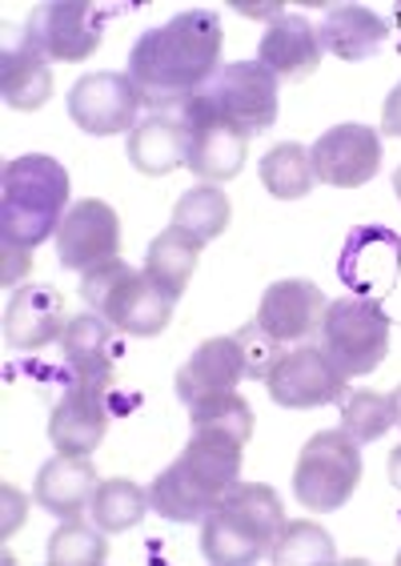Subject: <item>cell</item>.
I'll return each instance as SVG.
<instances>
[{
  "instance_id": "obj_1",
  "label": "cell",
  "mask_w": 401,
  "mask_h": 566,
  "mask_svg": "<svg viewBox=\"0 0 401 566\" xmlns=\"http://www.w3.org/2000/svg\"><path fill=\"white\" fill-rule=\"evenodd\" d=\"M221 17L213 9H184L173 21L137 36L129 53V81L141 105L181 113L209 85L221 61Z\"/></svg>"
},
{
  "instance_id": "obj_2",
  "label": "cell",
  "mask_w": 401,
  "mask_h": 566,
  "mask_svg": "<svg viewBox=\"0 0 401 566\" xmlns=\"http://www.w3.org/2000/svg\"><path fill=\"white\" fill-rule=\"evenodd\" d=\"M68 174L49 153H24L0 169V241L33 250L68 213Z\"/></svg>"
},
{
  "instance_id": "obj_3",
  "label": "cell",
  "mask_w": 401,
  "mask_h": 566,
  "mask_svg": "<svg viewBox=\"0 0 401 566\" xmlns=\"http://www.w3.org/2000/svg\"><path fill=\"white\" fill-rule=\"evenodd\" d=\"M277 85L282 81L261 61H233V65L218 69V73L209 76V85L181 113L184 117L225 120V125H233L245 137H257V133L277 125V113H282Z\"/></svg>"
},
{
  "instance_id": "obj_4",
  "label": "cell",
  "mask_w": 401,
  "mask_h": 566,
  "mask_svg": "<svg viewBox=\"0 0 401 566\" xmlns=\"http://www.w3.org/2000/svg\"><path fill=\"white\" fill-rule=\"evenodd\" d=\"M393 322L378 297H337L321 317V349L346 378H369L390 354Z\"/></svg>"
},
{
  "instance_id": "obj_5",
  "label": "cell",
  "mask_w": 401,
  "mask_h": 566,
  "mask_svg": "<svg viewBox=\"0 0 401 566\" xmlns=\"http://www.w3.org/2000/svg\"><path fill=\"white\" fill-rule=\"evenodd\" d=\"M361 482V447L346 430H321L302 447L293 494L305 511H341Z\"/></svg>"
},
{
  "instance_id": "obj_6",
  "label": "cell",
  "mask_w": 401,
  "mask_h": 566,
  "mask_svg": "<svg viewBox=\"0 0 401 566\" xmlns=\"http://www.w3.org/2000/svg\"><path fill=\"white\" fill-rule=\"evenodd\" d=\"M105 4H85V0H53L36 4L24 21V44L41 53L44 61H88L105 41Z\"/></svg>"
},
{
  "instance_id": "obj_7",
  "label": "cell",
  "mask_w": 401,
  "mask_h": 566,
  "mask_svg": "<svg viewBox=\"0 0 401 566\" xmlns=\"http://www.w3.org/2000/svg\"><path fill=\"white\" fill-rule=\"evenodd\" d=\"M309 165L321 186L337 189H361L373 181V174L381 169V133L346 120L334 125L309 145Z\"/></svg>"
},
{
  "instance_id": "obj_8",
  "label": "cell",
  "mask_w": 401,
  "mask_h": 566,
  "mask_svg": "<svg viewBox=\"0 0 401 566\" xmlns=\"http://www.w3.org/2000/svg\"><path fill=\"white\" fill-rule=\"evenodd\" d=\"M265 390L285 410H317L346 398V374L337 370L321 346L285 349L282 361L265 378Z\"/></svg>"
},
{
  "instance_id": "obj_9",
  "label": "cell",
  "mask_w": 401,
  "mask_h": 566,
  "mask_svg": "<svg viewBox=\"0 0 401 566\" xmlns=\"http://www.w3.org/2000/svg\"><path fill=\"white\" fill-rule=\"evenodd\" d=\"M120 253V218L101 197H85L65 213L56 229V258L73 273H88L105 262H117Z\"/></svg>"
},
{
  "instance_id": "obj_10",
  "label": "cell",
  "mask_w": 401,
  "mask_h": 566,
  "mask_svg": "<svg viewBox=\"0 0 401 566\" xmlns=\"http://www.w3.org/2000/svg\"><path fill=\"white\" fill-rule=\"evenodd\" d=\"M141 97L133 88L129 73H85L68 93V117L81 125V133L113 137V133L137 129Z\"/></svg>"
},
{
  "instance_id": "obj_11",
  "label": "cell",
  "mask_w": 401,
  "mask_h": 566,
  "mask_svg": "<svg viewBox=\"0 0 401 566\" xmlns=\"http://www.w3.org/2000/svg\"><path fill=\"white\" fill-rule=\"evenodd\" d=\"M109 434V381H73L49 415V442L56 454L88 458Z\"/></svg>"
},
{
  "instance_id": "obj_12",
  "label": "cell",
  "mask_w": 401,
  "mask_h": 566,
  "mask_svg": "<svg viewBox=\"0 0 401 566\" xmlns=\"http://www.w3.org/2000/svg\"><path fill=\"white\" fill-rule=\"evenodd\" d=\"M173 305H177L173 297L149 282V273H137L129 265V270L117 277V285L109 290V297L101 302L97 314L105 317L113 329L129 334V338H157V334L173 322Z\"/></svg>"
},
{
  "instance_id": "obj_13",
  "label": "cell",
  "mask_w": 401,
  "mask_h": 566,
  "mask_svg": "<svg viewBox=\"0 0 401 566\" xmlns=\"http://www.w3.org/2000/svg\"><path fill=\"white\" fill-rule=\"evenodd\" d=\"M326 294L321 285L305 282V277H285V282H273L257 305V322L265 334L289 346V342H305L314 329H321V317H326Z\"/></svg>"
},
{
  "instance_id": "obj_14",
  "label": "cell",
  "mask_w": 401,
  "mask_h": 566,
  "mask_svg": "<svg viewBox=\"0 0 401 566\" xmlns=\"http://www.w3.org/2000/svg\"><path fill=\"white\" fill-rule=\"evenodd\" d=\"M337 273L346 285H353L358 297H373V290H390L398 285L401 273V238L381 226H358L337 258Z\"/></svg>"
},
{
  "instance_id": "obj_15",
  "label": "cell",
  "mask_w": 401,
  "mask_h": 566,
  "mask_svg": "<svg viewBox=\"0 0 401 566\" xmlns=\"http://www.w3.org/2000/svg\"><path fill=\"white\" fill-rule=\"evenodd\" d=\"M184 129H189V157H184V169L209 186H221V181H233V177L245 169V157H250V137L238 133L225 120L213 117H184Z\"/></svg>"
},
{
  "instance_id": "obj_16",
  "label": "cell",
  "mask_w": 401,
  "mask_h": 566,
  "mask_svg": "<svg viewBox=\"0 0 401 566\" xmlns=\"http://www.w3.org/2000/svg\"><path fill=\"white\" fill-rule=\"evenodd\" d=\"M321 36L305 17L297 12H282L277 21H270L265 36L257 44V61L270 69L277 81H305L321 65Z\"/></svg>"
},
{
  "instance_id": "obj_17",
  "label": "cell",
  "mask_w": 401,
  "mask_h": 566,
  "mask_svg": "<svg viewBox=\"0 0 401 566\" xmlns=\"http://www.w3.org/2000/svg\"><path fill=\"white\" fill-rule=\"evenodd\" d=\"M65 322V297L53 285H21L4 310V342L12 349H44L61 342Z\"/></svg>"
},
{
  "instance_id": "obj_18",
  "label": "cell",
  "mask_w": 401,
  "mask_h": 566,
  "mask_svg": "<svg viewBox=\"0 0 401 566\" xmlns=\"http://www.w3.org/2000/svg\"><path fill=\"white\" fill-rule=\"evenodd\" d=\"M125 153H129L133 169L145 177H165L181 169L189 157V129H184L181 113H149L145 120H137Z\"/></svg>"
},
{
  "instance_id": "obj_19",
  "label": "cell",
  "mask_w": 401,
  "mask_h": 566,
  "mask_svg": "<svg viewBox=\"0 0 401 566\" xmlns=\"http://www.w3.org/2000/svg\"><path fill=\"white\" fill-rule=\"evenodd\" d=\"M245 378V361H241L238 338H209L189 354L181 370H177V398L184 406L205 398V394L238 390V381Z\"/></svg>"
},
{
  "instance_id": "obj_20",
  "label": "cell",
  "mask_w": 401,
  "mask_h": 566,
  "mask_svg": "<svg viewBox=\"0 0 401 566\" xmlns=\"http://www.w3.org/2000/svg\"><path fill=\"white\" fill-rule=\"evenodd\" d=\"M113 326L97 310L76 314L61 329V358L73 370V381H109L113 386Z\"/></svg>"
},
{
  "instance_id": "obj_21",
  "label": "cell",
  "mask_w": 401,
  "mask_h": 566,
  "mask_svg": "<svg viewBox=\"0 0 401 566\" xmlns=\"http://www.w3.org/2000/svg\"><path fill=\"white\" fill-rule=\"evenodd\" d=\"M97 486H101V479L88 458L56 454V458H49L41 467V474H36V502L65 523V518H81V511H88Z\"/></svg>"
},
{
  "instance_id": "obj_22",
  "label": "cell",
  "mask_w": 401,
  "mask_h": 566,
  "mask_svg": "<svg viewBox=\"0 0 401 566\" xmlns=\"http://www.w3.org/2000/svg\"><path fill=\"white\" fill-rule=\"evenodd\" d=\"M317 36H321V49L337 61H369L386 44L390 24L366 4H334L326 9V21L317 24Z\"/></svg>"
},
{
  "instance_id": "obj_23",
  "label": "cell",
  "mask_w": 401,
  "mask_h": 566,
  "mask_svg": "<svg viewBox=\"0 0 401 566\" xmlns=\"http://www.w3.org/2000/svg\"><path fill=\"white\" fill-rule=\"evenodd\" d=\"M241 454H245V442H241V438L221 434V430H193L189 447L181 450L177 462H181L213 499H225L229 486L241 482Z\"/></svg>"
},
{
  "instance_id": "obj_24",
  "label": "cell",
  "mask_w": 401,
  "mask_h": 566,
  "mask_svg": "<svg viewBox=\"0 0 401 566\" xmlns=\"http://www.w3.org/2000/svg\"><path fill=\"white\" fill-rule=\"evenodd\" d=\"M0 93H4V105L17 113L44 109L53 97V69L41 53H33L21 41L17 49L0 53Z\"/></svg>"
},
{
  "instance_id": "obj_25",
  "label": "cell",
  "mask_w": 401,
  "mask_h": 566,
  "mask_svg": "<svg viewBox=\"0 0 401 566\" xmlns=\"http://www.w3.org/2000/svg\"><path fill=\"white\" fill-rule=\"evenodd\" d=\"M197 258H201V241L193 233H184V229L169 226L165 233L149 241V250H145V273H149V282L157 290L181 302L184 285L193 277L197 270Z\"/></svg>"
},
{
  "instance_id": "obj_26",
  "label": "cell",
  "mask_w": 401,
  "mask_h": 566,
  "mask_svg": "<svg viewBox=\"0 0 401 566\" xmlns=\"http://www.w3.org/2000/svg\"><path fill=\"white\" fill-rule=\"evenodd\" d=\"M149 502H152V511L161 514V518H169V523H205V514L213 511L221 499H213L181 462H169V467L149 482Z\"/></svg>"
},
{
  "instance_id": "obj_27",
  "label": "cell",
  "mask_w": 401,
  "mask_h": 566,
  "mask_svg": "<svg viewBox=\"0 0 401 566\" xmlns=\"http://www.w3.org/2000/svg\"><path fill=\"white\" fill-rule=\"evenodd\" d=\"M201 555L218 566H253L261 558H270L265 546L257 543V534L241 523L238 514H229L221 502L201 523Z\"/></svg>"
},
{
  "instance_id": "obj_28",
  "label": "cell",
  "mask_w": 401,
  "mask_h": 566,
  "mask_svg": "<svg viewBox=\"0 0 401 566\" xmlns=\"http://www.w3.org/2000/svg\"><path fill=\"white\" fill-rule=\"evenodd\" d=\"M221 506H225L229 514H238L241 523L257 534V543L265 546V555H273V546H277V538H282V531H285L282 499H277L273 486H265V482H233L225 491V499H221Z\"/></svg>"
},
{
  "instance_id": "obj_29",
  "label": "cell",
  "mask_w": 401,
  "mask_h": 566,
  "mask_svg": "<svg viewBox=\"0 0 401 566\" xmlns=\"http://www.w3.org/2000/svg\"><path fill=\"white\" fill-rule=\"evenodd\" d=\"M145 511H152L149 491H141L129 479H105L93 491V502H88V518L105 534H125L133 526H141Z\"/></svg>"
},
{
  "instance_id": "obj_30",
  "label": "cell",
  "mask_w": 401,
  "mask_h": 566,
  "mask_svg": "<svg viewBox=\"0 0 401 566\" xmlns=\"http://www.w3.org/2000/svg\"><path fill=\"white\" fill-rule=\"evenodd\" d=\"M229 221H233V206H229L225 189L209 186V181L184 189L173 206V226L184 229V233H193L201 245L221 238V233L229 229Z\"/></svg>"
},
{
  "instance_id": "obj_31",
  "label": "cell",
  "mask_w": 401,
  "mask_h": 566,
  "mask_svg": "<svg viewBox=\"0 0 401 566\" xmlns=\"http://www.w3.org/2000/svg\"><path fill=\"white\" fill-rule=\"evenodd\" d=\"M314 165H309V149L297 142L273 145L261 157V186L270 189L277 201H302L314 193Z\"/></svg>"
},
{
  "instance_id": "obj_32",
  "label": "cell",
  "mask_w": 401,
  "mask_h": 566,
  "mask_svg": "<svg viewBox=\"0 0 401 566\" xmlns=\"http://www.w3.org/2000/svg\"><path fill=\"white\" fill-rule=\"evenodd\" d=\"M189 426L193 430H221V434H233L241 442L253 438V406L241 398L238 390H221L205 394L189 402Z\"/></svg>"
},
{
  "instance_id": "obj_33",
  "label": "cell",
  "mask_w": 401,
  "mask_h": 566,
  "mask_svg": "<svg viewBox=\"0 0 401 566\" xmlns=\"http://www.w3.org/2000/svg\"><path fill=\"white\" fill-rule=\"evenodd\" d=\"M44 558L53 566H101L109 558V543L97 523L85 526L81 518H65L44 546Z\"/></svg>"
},
{
  "instance_id": "obj_34",
  "label": "cell",
  "mask_w": 401,
  "mask_h": 566,
  "mask_svg": "<svg viewBox=\"0 0 401 566\" xmlns=\"http://www.w3.org/2000/svg\"><path fill=\"white\" fill-rule=\"evenodd\" d=\"M393 426V406H390V394H378V390H349L341 398V430H346L358 447L366 442H378L386 438V430Z\"/></svg>"
},
{
  "instance_id": "obj_35",
  "label": "cell",
  "mask_w": 401,
  "mask_h": 566,
  "mask_svg": "<svg viewBox=\"0 0 401 566\" xmlns=\"http://www.w3.org/2000/svg\"><path fill=\"white\" fill-rule=\"evenodd\" d=\"M273 563L277 566H329L337 563V546L326 526L317 523H285L282 538L273 546Z\"/></svg>"
},
{
  "instance_id": "obj_36",
  "label": "cell",
  "mask_w": 401,
  "mask_h": 566,
  "mask_svg": "<svg viewBox=\"0 0 401 566\" xmlns=\"http://www.w3.org/2000/svg\"><path fill=\"white\" fill-rule=\"evenodd\" d=\"M238 349H241V361H245V378H270L273 366L282 361V342L273 338V334H265V329L257 326V322H250V326H241L238 334Z\"/></svg>"
},
{
  "instance_id": "obj_37",
  "label": "cell",
  "mask_w": 401,
  "mask_h": 566,
  "mask_svg": "<svg viewBox=\"0 0 401 566\" xmlns=\"http://www.w3.org/2000/svg\"><path fill=\"white\" fill-rule=\"evenodd\" d=\"M129 270V265L120 262H105V265H97V270H88L85 273V282H81V294H85V302H88V310H101V302L109 297V290L117 285V277L120 273Z\"/></svg>"
},
{
  "instance_id": "obj_38",
  "label": "cell",
  "mask_w": 401,
  "mask_h": 566,
  "mask_svg": "<svg viewBox=\"0 0 401 566\" xmlns=\"http://www.w3.org/2000/svg\"><path fill=\"white\" fill-rule=\"evenodd\" d=\"M0 253H4V285H12L17 277H24V273H29V262H33V258H29V250H24V245H12V241H4V245H0Z\"/></svg>"
},
{
  "instance_id": "obj_39",
  "label": "cell",
  "mask_w": 401,
  "mask_h": 566,
  "mask_svg": "<svg viewBox=\"0 0 401 566\" xmlns=\"http://www.w3.org/2000/svg\"><path fill=\"white\" fill-rule=\"evenodd\" d=\"M381 133H386V137H401V85L386 97V109H381Z\"/></svg>"
},
{
  "instance_id": "obj_40",
  "label": "cell",
  "mask_w": 401,
  "mask_h": 566,
  "mask_svg": "<svg viewBox=\"0 0 401 566\" xmlns=\"http://www.w3.org/2000/svg\"><path fill=\"white\" fill-rule=\"evenodd\" d=\"M390 482L401 491V447H393V454H390Z\"/></svg>"
},
{
  "instance_id": "obj_41",
  "label": "cell",
  "mask_w": 401,
  "mask_h": 566,
  "mask_svg": "<svg viewBox=\"0 0 401 566\" xmlns=\"http://www.w3.org/2000/svg\"><path fill=\"white\" fill-rule=\"evenodd\" d=\"M390 406H393V426H401V386H393Z\"/></svg>"
},
{
  "instance_id": "obj_42",
  "label": "cell",
  "mask_w": 401,
  "mask_h": 566,
  "mask_svg": "<svg viewBox=\"0 0 401 566\" xmlns=\"http://www.w3.org/2000/svg\"><path fill=\"white\" fill-rule=\"evenodd\" d=\"M393 189H398V201H401V165H398V174H393Z\"/></svg>"
},
{
  "instance_id": "obj_43",
  "label": "cell",
  "mask_w": 401,
  "mask_h": 566,
  "mask_svg": "<svg viewBox=\"0 0 401 566\" xmlns=\"http://www.w3.org/2000/svg\"><path fill=\"white\" fill-rule=\"evenodd\" d=\"M398 563H401V551H398Z\"/></svg>"
}]
</instances>
